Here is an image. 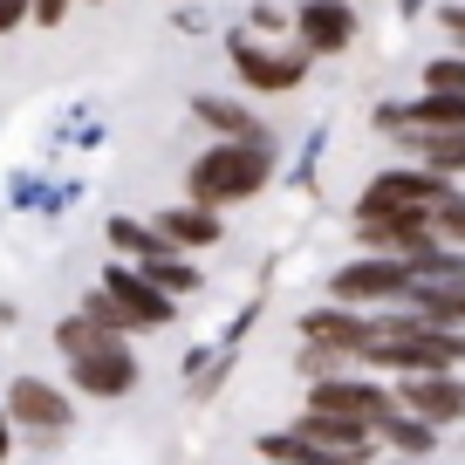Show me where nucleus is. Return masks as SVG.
<instances>
[{
    "label": "nucleus",
    "instance_id": "obj_10",
    "mask_svg": "<svg viewBox=\"0 0 465 465\" xmlns=\"http://www.w3.org/2000/svg\"><path fill=\"white\" fill-rule=\"evenodd\" d=\"M294 35H302V55H342L356 42V7L349 0H308L294 15Z\"/></svg>",
    "mask_w": 465,
    "mask_h": 465
},
{
    "label": "nucleus",
    "instance_id": "obj_4",
    "mask_svg": "<svg viewBox=\"0 0 465 465\" xmlns=\"http://www.w3.org/2000/svg\"><path fill=\"white\" fill-rule=\"evenodd\" d=\"M329 294H335V308H404L411 302V261H377V253H363V261L335 267Z\"/></svg>",
    "mask_w": 465,
    "mask_h": 465
},
{
    "label": "nucleus",
    "instance_id": "obj_12",
    "mask_svg": "<svg viewBox=\"0 0 465 465\" xmlns=\"http://www.w3.org/2000/svg\"><path fill=\"white\" fill-rule=\"evenodd\" d=\"M370 451H377V445H363V451L322 445V438H302L294 424L274 431V438H261V459H274V465H370Z\"/></svg>",
    "mask_w": 465,
    "mask_h": 465
},
{
    "label": "nucleus",
    "instance_id": "obj_9",
    "mask_svg": "<svg viewBox=\"0 0 465 465\" xmlns=\"http://www.w3.org/2000/svg\"><path fill=\"white\" fill-rule=\"evenodd\" d=\"M7 424H21V431H35V438H62L69 431V397H62L55 383H42V377H21L15 391H7Z\"/></svg>",
    "mask_w": 465,
    "mask_h": 465
},
{
    "label": "nucleus",
    "instance_id": "obj_8",
    "mask_svg": "<svg viewBox=\"0 0 465 465\" xmlns=\"http://www.w3.org/2000/svg\"><path fill=\"white\" fill-rule=\"evenodd\" d=\"M103 294L116 302L124 329H164L172 322V294H158L137 267H103Z\"/></svg>",
    "mask_w": 465,
    "mask_h": 465
},
{
    "label": "nucleus",
    "instance_id": "obj_23",
    "mask_svg": "<svg viewBox=\"0 0 465 465\" xmlns=\"http://www.w3.org/2000/svg\"><path fill=\"white\" fill-rule=\"evenodd\" d=\"M7 438H15V431H7V411H0V459H7Z\"/></svg>",
    "mask_w": 465,
    "mask_h": 465
},
{
    "label": "nucleus",
    "instance_id": "obj_13",
    "mask_svg": "<svg viewBox=\"0 0 465 465\" xmlns=\"http://www.w3.org/2000/svg\"><path fill=\"white\" fill-rule=\"evenodd\" d=\"M397 144H404L424 172L451 178V185L465 178V131H397Z\"/></svg>",
    "mask_w": 465,
    "mask_h": 465
},
{
    "label": "nucleus",
    "instance_id": "obj_7",
    "mask_svg": "<svg viewBox=\"0 0 465 465\" xmlns=\"http://www.w3.org/2000/svg\"><path fill=\"white\" fill-rule=\"evenodd\" d=\"M302 342L315 349H335V356H349V363H363V349L377 342V315H363V308H308L302 315Z\"/></svg>",
    "mask_w": 465,
    "mask_h": 465
},
{
    "label": "nucleus",
    "instance_id": "obj_11",
    "mask_svg": "<svg viewBox=\"0 0 465 465\" xmlns=\"http://www.w3.org/2000/svg\"><path fill=\"white\" fill-rule=\"evenodd\" d=\"M232 69H240V83H253L261 96H274V89H294L308 69L302 48H288V55H274V48H253V42H232Z\"/></svg>",
    "mask_w": 465,
    "mask_h": 465
},
{
    "label": "nucleus",
    "instance_id": "obj_3",
    "mask_svg": "<svg viewBox=\"0 0 465 465\" xmlns=\"http://www.w3.org/2000/svg\"><path fill=\"white\" fill-rule=\"evenodd\" d=\"M451 199H459L451 178L424 172V164H391V172H377L356 192V219H431Z\"/></svg>",
    "mask_w": 465,
    "mask_h": 465
},
{
    "label": "nucleus",
    "instance_id": "obj_17",
    "mask_svg": "<svg viewBox=\"0 0 465 465\" xmlns=\"http://www.w3.org/2000/svg\"><path fill=\"white\" fill-rule=\"evenodd\" d=\"M424 89H431V96H459V103H465V48L424 62Z\"/></svg>",
    "mask_w": 465,
    "mask_h": 465
},
{
    "label": "nucleus",
    "instance_id": "obj_22",
    "mask_svg": "<svg viewBox=\"0 0 465 465\" xmlns=\"http://www.w3.org/2000/svg\"><path fill=\"white\" fill-rule=\"evenodd\" d=\"M62 7H69V0H35V15H42V28H48V21H62Z\"/></svg>",
    "mask_w": 465,
    "mask_h": 465
},
{
    "label": "nucleus",
    "instance_id": "obj_18",
    "mask_svg": "<svg viewBox=\"0 0 465 465\" xmlns=\"http://www.w3.org/2000/svg\"><path fill=\"white\" fill-rule=\"evenodd\" d=\"M431 232H438V247H459V253H465V192L431 213Z\"/></svg>",
    "mask_w": 465,
    "mask_h": 465
},
{
    "label": "nucleus",
    "instance_id": "obj_15",
    "mask_svg": "<svg viewBox=\"0 0 465 465\" xmlns=\"http://www.w3.org/2000/svg\"><path fill=\"white\" fill-rule=\"evenodd\" d=\"M438 438H445V431H431V424H424V418H411V411H391V418L377 424V445L404 451V459H431V451H438Z\"/></svg>",
    "mask_w": 465,
    "mask_h": 465
},
{
    "label": "nucleus",
    "instance_id": "obj_21",
    "mask_svg": "<svg viewBox=\"0 0 465 465\" xmlns=\"http://www.w3.org/2000/svg\"><path fill=\"white\" fill-rule=\"evenodd\" d=\"M445 35L465 48V0H451V7H445Z\"/></svg>",
    "mask_w": 465,
    "mask_h": 465
},
{
    "label": "nucleus",
    "instance_id": "obj_16",
    "mask_svg": "<svg viewBox=\"0 0 465 465\" xmlns=\"http://www.w3.org/2000/svg\"><path fill=\"white\" fill-rule=\"evenodd\" d=\"M199 116H205V124H213L219 137H226V144H267V131H261V124H253L247 110H240V103H219V96H199Z\"/></svg>",
    "mask_w": 465,
    "mask_h": 465
},
{
    "label": "nucleus",
    "instance_id": "obj_14",
    "mask_svg": "<svg viewBox=\"0 0 465 465\" xmlns=\"http://www.w3.org/2000/svg\"><path fill=\"white\" fill-rule=\"evenodd\" d=\"M151 232H158L164 247H213L219 240V213H205V205H172V213L151 219Z\"/></svg>",
    "mask_w": 465,
    "mask_h": 465
},
{
    "label": "nucleus",
    "instance_id": "obj_6",
    "mask_svg": "<svg viewBox=\"0 0 465 465\" xmlns=\"http://www.w3.org/2000/svg\"><path fill=\"white\" fill-rule=\"evenodd\" d=\"M397 411H411V418H424L431 431H451V424H465V377L459 370H438V377H397Z\"/></svg>",
    "mask_w": 465,
    "mask_h": 465
},
{
    "label": "nucleus",
    "instance_id": "obj_1",
    "mask_svg": "<svg viewBox=\"0 0 465 465\" xmlns=\"http://www.w3.org/2000/svg\"><path fill=\"white\" fill-rule=\"evenodd\" d=\"M55 342H62V356H69V377H75V391H89V397H124L137 383V356H131V342L124 335H110V329H96V322H62L55 329Z\"/></svg>",
    "mask_w": 465,
    "mask_h": 465
},
{
    "label": "nucleus",
    "instance_id": "obj_5",
    "mask_svg": "<svg viewBox=\"0 0 465 465\" xmlns=\"http://www.w3.org/2000/svg\"><path fill=\"white\" fill-rule=\"evenodd\" d=\"M308 411L377 431V424L397 411V397H391V383H377V377H322V383H308Z\"/></svg>",
    "mask_w": 465,
    "mask_h": 465
},
{
    "label": "nucleus",
    "instance_id": "obj_2",
    "mask_svg": "<svg viewBox=\"0 0 465 465\" xmlns=\"http://www.w3.org/2000/svg\"><path fill=\"white\" fill-rule=\"evenodd\" d=\"M274 178V144H213L199 164L185 172L192 205H232V199H253V192Z\"/></svg>",
    "mask_w": 465,
    "mask_h": 465
},
{
    "label": "nucleus",
    "instance_id": "obj_19",
    "mask_svg": "<svg viewBox=\"0 0 465 465\" xmlns=\"http://www.w3.org/2000/svg\"><path fill=\"white\" fill-rule=\"evenodd\" d=\"M83 322H96V329H110V335H124V315H116V302L103 288H89V302H83Z\"/></svg>",
    "mask_w": 465,
    "mask_h": 465
},
{
    "label": "nucleus",
    "instance_id": "obj_20",
    "mask_svg": "<svg viewBox=\"0 0 465 465\" xmlns=\"http://www.w3.org/2000/svg\"><path fill=\"white\" fill-rule=\"evenodd\" d=\"M35 15V0H0V35L15 28V21H28Z\"/></svg>",
    "mask_w": 465,
    "mask_h": 465
}]
</instances>
